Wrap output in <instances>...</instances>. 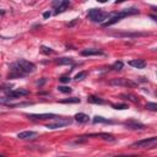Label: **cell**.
Here are the masks:
<instances>
[{
  "label": "cell",
  "mask_w": 157,
  "mask_h": 157,
  "mask_svg": "<svg viewBox=\"0 0 157 157\" xmlns=\"http://www.w3.org/2000/svg\"><path fill=\"white\" fill-rule=\"evenodd\" d=\"M34 70L36 65L33 63L25 59H18L10 65V74L7 75V78H21L28 74H32Z\"/></svg>",
  "instance_id": "1"
},
{
  "label": "cell",
  "mask_w": 157,
  "mask_h": 157,
  "mask_svg": "<svg viewBox=\"0 0 157 157\" xmlns=\"http://www.w3.org/2000/svg\"><path fill=\"white\" fill-rule=\"evenodd\" d=\"M136 13H139V9H136V7H130V9L121 10V11H119V12H113L112 17H110L109 20H107L104 23H102V26H103V27H109V26H112V25L119 22L121 18H124V17H126V16H130V15H136Z\"/></svg>",
  "instance_id": "2"
},
{
  "label": "cell",
  "mask_w": 157,
  "mask_h": 157,
  "mask_svg": "<svg viewBox=\"0 0 157 157\" xmlns=\"http://www.w3.org/2000/svg\"><path fill=\"white\" fill-rule=\"evenodd\" d=\"M112 15H113V12H105L102 9H91V10H88L87 17L92 22H96V23H101L102 25L107 20H109L112 17Z\"/></svg>",
  "instance_id": "3"
},
{
  "label": "cell",
  "mask_w": 157,
  "mask_h": 157,
  "mask_svg": "<svg viewBox=\"0 0 157 157\" xmlns=\"http://www.w3.org/2000/svg\"><path fill=\"white\" fill-rule=\"evenodd\" d=\"M156 144H157V137L152 136V137L135 141L134 144H131V147L132 148H153L156 147Z\"/></svg>",
  "instance_id": "4"
},
{
  "label": "cell",
  "mask_w": 157,
  "mask_h": 157,
  "mask_svg": "<svg viewBox=\"0 0 157 157\" xmlns=\"http://www.w3.org/2000/svg\"><path fill=\"white\" fill-rule=\"evenodd\" d=\"M71 123H72V119H70V118H56L53 123H48L45 125V128L54 130V129H59V128H64L66 125H70Z\"/></svg>",
  "instance_id": "5"
},
{
  "label": "cell",
  "mask_w": 157,
  "mask_h": 157,
  "mask_svg": "<svg viewBox=\"0 0 157 157\" xmlns=\"http://www.w3.org/2000/svg\"><path fill=\"white\" fill-rule=\"evenodd\" d=\"M109 85H112V86H124V87H135V86H137L136 82H134L131 80H128V78H123V77L110 80Z\"/></svg>",
  "instance_id": "6"
},
{
  "label": "cell",
  "mask_w": 157,
  "mask_h": 157,
  "mask_svg": "<svg viewBox=\"0 0 157 157\" xmlns=\"http://www.w3.org/2000/svg\"><path fill=\"white\" fill-rule=\"evenodd\" d=\"M53 7L55 9V15H58V13H60V12H64L67 7H70V5H71V2L70 1H67V0H58V1H53Z\"/></svg>",
  "instance_id": "7"
},
{
  "label": "cell",
  "mask_w": 157,
  "mask_h": 157,
  "mask_svg": "<svg viewBox=\"0 0 157 157\" xmlns=\"http://www.w3.org/2000/svg\"><path fill=\"white\" fill-rule=\"evenodd\" d=\"M123 124H124V126H126L128 129H131V130H144V129L146 128L145 124H142V123H140V121H137V120H134V119L126 120V121H124Z\"/></svg>",
  "instance_id": "8"
},
{
  "label": "cell",
  "mask_w": 157,
  "mask_h": 157,
  "mask_svg": "<svg viewBox=\"0 0 157 157\" xmlns=\"http://www.w3.org/2000/svg\"><path fill=\"white\" fill-rule=\"evenodd\" d=\"M29 94L28 90H23V88H18V90H11L10 92H7V99H13V98H18L22 96H27Z\"/></svg>",
  "instance_id": "9"
},
{
  "label": "cell",
  "mask_w": 157,
  "mask_h": 157,
  "mask_svg": "<svg viewBox=\"0 0 157 157\" xmlns=\"http://www.w3.org/2000/svg\"><path fill=\"white\" fill-rule=\"evenodd\" d=\"M26 117H28L32 120H45V119H52V118H56L55 114L52 113H44V114H26Z\"/></svg>",
  "instance_id": "10"
},
{
  "label": "cell",
  "mask_w": 157,
  "mask_h": 157,
  "mask_svg": "<svg viewBox=\"0 0 157 157\" xmlns=\"http://www.w3.org/2000/svg\"><path fill=\"white\" fill-rule=\"evenodd\" d=\"M82 56H93V55H104V52H102L101 49H96V48H88V49H83L81 52Z\"/></svg>",
  "instance_id": "11"
},
{
  "label": "cell",
  "mask_w": 157,
  "mask_h": 157,
  "mask_svg": "<svg viewBox=\"0 0 157 157\" xmlns=\"http://www.w3.org/2000/svg\"><path fill=\"white\" fill-rule=\"evenodd\" d=\"M128 64L135 69H144L146 66V61L144 59H134V60H130Z\"/></svg>",
  "instance_id": "12"
},
{
  "label": "cell",
  "mask_w": 157,
  "mask_h": 157,
  "mask_svg": "<svg viewBox=\"0 0 157 157\" xmlns=\"http://www.w3.org/2000/svg\"><path fill=\"white\" fill-rule=\"evenodd\" d=\"M38 134L36 131H22L17 134V137L21 140H28V139H34Z\"/></svg>",
  "instance_id": "13"
},
{
  "label": "cell",
  "mask_w": 157,
  "mask_h": 157,
  "mask_svg": "<svg viewBox=\"0 0 157 157\" xmlns=\"http://www.w3.org/2000/svg\"><path fill=\"white\" fill-rule=\"evenodd\" d=\"M88 136H101L103 140H105V141H115V137L113 136V135H110V134H107V132H99V134H90V135H87L86 137H88Z\"/></svg>",
  "instance_id": "14"
},
{
  "label": "cell",
  "mask_w": 157,
  "mask_h": 157,
  "mask_svg": "<svg viewBox=\"0 0 157 157\" xmlns=\"http://www.w3.org/2000/svg\"><path fill=\"white\" fill-rule=\"evenodd\" d=\"M87 101H88L90 103H93V104H105V103H107V102H105L104 99H102L101 97H97V96H93V94L88 96Z\"/></svg>",
  "instance_id": "15"
},
{
  "label": "cell",
  "mask_w": 157,
  "mask_h": 157,
  "mask_svg": "<svg viewBox=\"0 0 157 157\" xmlns=\"http://www.w3.org/2000/svg\"><path fill=\"white\" fill-rule=\"evenodd\" d=\"M55 63L59 65H74V60L71 58H58L55 59Z\"/></svg>",
  "instance_id": "16"
},
{
  "label": "cell",
  "mask_w": 157,
  "mask_h": 157,
  "mask_svg": "<svg viewBox=\"0 0 157 157\" xmlns=\"http://www.w3.org/2000/svg\"><path fill=\"white\" fill-rule=\"evenodd\" d=\"M75 120L76 121H78V123H87L88 120H90V117L87 115V114H85V113H77V114H75Z\"/></svg>",
  "instance_id": "17"
},
{
  "label": "cell",
  "mask_w": 157,
  "mask_h": 157,
  "mask_svg": "<svg viewBox=\"0 0 157 157\" xmlns=\"http://www.w3.org/2000/svg\"><path fill=\"white\" fill-rule=\"evenodd\" d=\"M92 121H93V123H105V124H113V123H114L113 120L105 119V118H103V117H101V115H96Z\"/></svg>",
  "instance_id": "18"
},
{
  "label": "cell",
  "mask_w": 157,
  "mask_h": 157,
  "mask_svg": "<svg viewBox=\"0 0 157 157\" xmlns=\"http://www.w3.org/2000/svg\"><path fill=\"white\" fill-rule=\"evenodd\" d=\"M120 97H121V98H125V99H129V101H131V102H134V103H136V102L139 101L136 96L130 94V93H121Z\"/></svg>",
  "instance_id": "19"
},
{
  "label": "cell",
  "mask_w": 157,
  "mask_h": 157,
  "mask_svg": "<svg viewBox=\"0 0 157 157\" xmlns=\"http://www.w3.org/2000/svg\"><path fill=\"white\" fill-rule=\"evenodd\" d=\"M147 33H119L115 34L118 37H139V36H146Z\"/></svg>",
  "instance_id": "20"
},
{
  "label": "cell",
  "mask_w": 157,
  "mask_h": 157,
  "mask_svg": "<svg viewBox=\"0 0 157 157\" xmlns=\"http://www.w3.org/2000/svg\"><path fill=\"white\" fill-rule=\"evenodd\" d=\"M123 66H124V64H123V61H115L112 66H110V69L112 70H115V71H119V70H121L123 69Z\"/></svg>",
  "instance_id": "21"
},
{
  "label": "cell",
  "mask_w": 157,
  "mask_h": 157,
  "mask_svg": "<svg viewBox=\"0 0 157 157\" xmlns=\"http://www.w3.org/2000/svg\"><path fill=\"white\" fill-rule=\"evenodd\" d=\"M80 98H76V97H71V98H66V99H63L60 101V103H80Z\"/></svg>",
  "instance_id": "22"
},
{
  "label": "cell",
  "mask_w": 157,
  "mask_h": 157,
  "mask_svg": "<svg viewBox=\"0 0 157 157\" xmlns=\"http://www.w3.org/2000/svg\"><path fill=\"white\" fill-rule=\"evenodd\" d=\"M112 105V108H114V109H126V108H129L128 107V104H125V103H119V104H110Z\"/></svg>",
  "instance_id": "23"
},
{
  "label": "cell",
  "mask_w": 157,
  "mask_h": 157,
  "mask_svg": "<svg viewBox=\"0 0 157 157\" xmlns=\"http://www.w3.org/2000/svg\"><path fill=\"white\" fill-rule=\"evenodd\" d=\"M58 90H59L60 92H63V93H71V91H72L69 86H59Z\"/></svg>",
  "instance_id": "24"
},
{
  "label": "cell",
  "mask_w": 157,
  "mask_h": 157,
  "mask_svg": "<svg viewBox=\"0 0 157 157\" xmlns=\"http://www.w3.org/2000/svg\"><path fill=\"white\" fill-rule=\"evenodd\" d=\"M86 76H87V72L86 71H81V72H78V74L75 75V80H77V81L78 80H83Z\"/></svg>",
  "instance_id": "25"
},
{
  "label": "cell",
  "mask_w": 157,
  "mask_h": 157,
  "mask_svg": "<svg viewBox=\"0 0 157 157\" xmlns=\"http://www.w3.org/2000/svg\"><path fill=\"white\" fill-rule=\"evenodd\" d=\"M146 109H150V110H157V104L156 103H153V102H150V103H147L146 104Z\"/></svg>",
  "instance_id": "26"
},
{
  "label": "cell",
  "mask_w": 157,
  "mask_h": 157,
  "mask_svg": "<svg viewBox=\"0 0 157 157\" xmlns=\"http://www.w3.org/2000/svg\"><path fill=\"white\" fill-rule=\"evenodd\" d=\"M42 52L44 54H54V50L52 48H47V47H42Z\"/></svg>",
  "instance_id": "27"
},
{
  "label": "cell",
  "mask_w": 157,
  "mask_h": 157,
  "mask_svg": "<svg viewBox=\"0 0 157 157\" xmlns=\"http://www.w3.org/2000/svg\"><path fill=\"white\" fill-rule=\"evenodd\" d=\"M60 81H61V82H64V83H67V82L70 81V77H66V76H63V77H60Z\"/></svg>",
  "instance_id": "28"
},
{
  "label": "cell",
  "mask_w": 157,
  "mask_h": 157,
  "mask_svg": "<svg viewBox=\"0 0 157 157\" xmlns=\"http://www.w3.org/2000/svg\"><path fill=\"white\" fill-rule=\"evenodd\" d=\"M45 82H47V78H42L40 81H38V82H37V86H39V87H40V86H43Z\"/></svg>",
  "instance_id": "29"
},
{
  "label": "cell",
  "mask_w": 157,
  "mask_h": 157,
  "mask_svg": "<svg viewBox=\"0 0 157 157\" xmlns=\"http://www.w3.org/2000/svg\"><path fill=\"white\" fill-rule=\"evenodd\" d=\"M50 15H52V13H50L49 11H47V12L43 13V17H44V18H48V17H50Z\"/></svg>",
  "instance_id": "30"
},
{
  "label": "cell",
  "mask_w": 157,
  "mask_h": 157,
  "mask_svg": "<svg viewBox=\"0 0 157 157\" xmlns=\"http://www.w3.org/2000/svg\"><path fill=\"white\" fill-rule=\"evenodd\" d=\"M77 21H78V18H75V20H74V21H72L71 23H67V26H69V27H72V26H74V25H75V23H76Z\"/></svg>",
  "instance_id": "31"
},
{
  "label": "cell",
  "mask_w": 157,
  "mask_h": 157,
  "mask_svg": "<svg viewBox=\"0 0 157 157\" xmlns=\"http://www.w3.org/2000/svg\"><path fill=\"white\" fill-rule=\"evenodd\" d=\"M117 157H136V156H121L120 155V156H117Z\"/></svg>",
  "instance_id": "32"
},
{
  "label": "cell",
  "mask_w": 157,
  "mask_h": 157,
  "mask_svg": "<svg viewBox=\"0 0 157 157\" xmlns=\"http://www.w3.org/2000/svg\"><path fill=\"white\" fill-rule=\"evenodd\" d=\"M0 157H5V156H2V155H0Z\"/></svg>",
  "instance_id": "33"
},
{
  "label": "cell",
  "mask_w": 157,
  "mask_h": 157,
  "mask_svg": "<svg viewBox=\"0 0 157 157\" xmlns=\"http://www.w3.org/2000/svg\"><path fill=\"white\" fill-rule=\"evenodd\" d=\"M60 157H66V156H60Z\"/></svg>",
  "instance_id": "34"
}]
</instances>
